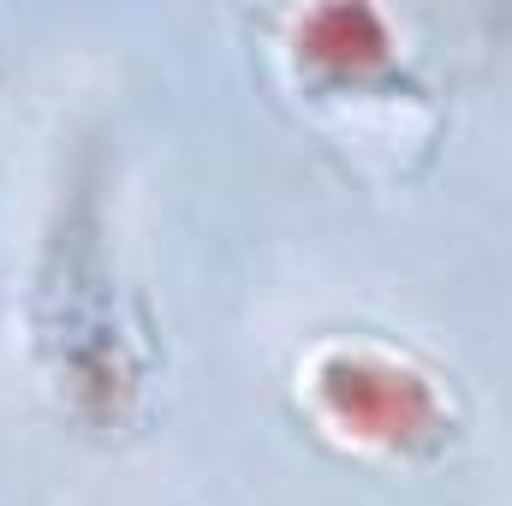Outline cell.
I'll use <instances>...</instances> for the list:
<instances>
[{
	"mask_svg": "<svg viewBox=\"0 0 512 506\" xmlns=\"http://www.w3.org/2000/svg\"><path fill=\"white\" fill-rule=\"evenodd\" d=\"M304 54L334 66V72L364 78L370 66L387 60V30H382V18L364 12V6H334V12H316L304 24Z\"/></svg>",
	"mask_w": 512,
	"mask_h": 506,
	"instance_id": "7a4b0ae2",
	"label": "cell"
},
{
	"mask_svg": "<svg viewBox=\"0 0 512 506\" xmlns=\"http://www.w3.org/2000/svg\"><path fill=\"white\" fill-rule=\"evenodd\" d=\"M310 399L322 411V423L358 447H387V453H411L441 441V393L429 376H417L405 358H393L382 346H328L310 364Z\"/></svg>",
	"mask_w": 512,
	"mask_h": 506,
	"instance_id": "6da1fadb",
	"label": "cell"
}]
</instances>
